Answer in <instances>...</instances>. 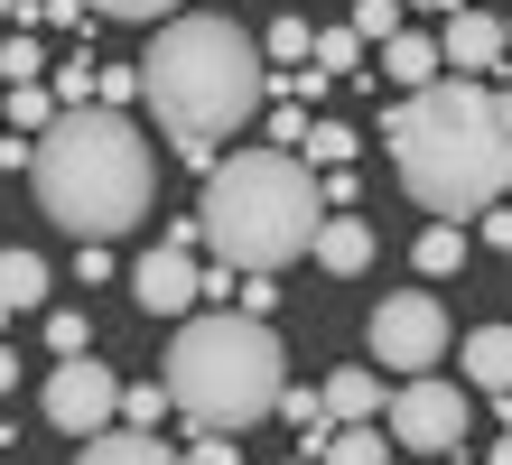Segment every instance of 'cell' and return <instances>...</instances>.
<instances>
[{"instance_id":"cell-1","label":"cell","mask_w":512,"mask_h":465,"mask_svg":"<svg viewBox=\"0 0 512 465\" xmlns=\"http://www.w3.org/2000/svg\"><path fill=\"white\" fill-rule=\"evenodd\" d=\"M391 168L429 214H475L512 196V84H485V75H438L401 93L391 112Z\"/></svg>"},{"instance_id":"cell-2","label":"cell","mask_w":512,"mask_h":465,"mask_svg":"<svg viewBox=\"0 0 512 465\" xmlns=\"http://www.w3.org/2000/svg\"><path fill=\"white\" fill-rule=\"evenodd\" d=\"M140 93H149V112H159V131L177 140V159L215 168V149L270 103V66H261V47L233 19L177 10L159 38H149V56H140Z\"/></svg>"},{"instance_id":"cell-3","label":"cell","mask_w":512,"mask_h":465,"mask_svg":"<svg viewBox=\"0 0 512 465\" xmlns=\"http://www.w3.org/2000/svg\"><path fill=\"white\" fill-rule=\"evenodd\" d=\"M28 177L47 224H66L75 242H112L149 214V140L112 103H66L28 149Z\"/></svg>"},{"instance_id":"cell-4","label":"cell","mask_w":512,"mask_h":465,"mask_svg":"<svg viewBox=\"0 0 512 465\" xmlns=\"http://www.w3.org/2000/svg\"><path fill=\"white\" fill-rule=\"evenodd\" d=\"M317 214H326V196H317V168L298 149H233V159L205 168V196H196V224L215 242V261H233V270L298 261Z\"/></svg>"},{"instance_id":"cell-5","label":"cell","mask_w":512,"mask_h":465,"mask_svg":"<svg viewBox=\"0 0 512 465\" xmlns=\"http://www.w3.org/2000/svg\"><path fill=\"white\" fill-rule=\"evenodd\" d=\"M168 410L196 428H252L280 410V335L252 307H205L168 345Z\"/></svg>"},{"instance_id":"cell-6","label":"cell","mask_w":512,"mask_h":465,"mask_svg":"<svg viewBox=\"0 0 512 465\" xmlns=\"http://www.w3.org/2000/svg\"><path fill=\"white\" fill-rule=\"evenodd\" d=\"M475 428V400L466 382H438V372H401V400H391V447H419V456H457Z\"/></svg>"},{"instance_id":"cell-7","label":"cell","mask_w":512,"mask_h":465,"mask_svg":"<svg viewBox=\"0 0 512 465\" xmlns=\"http://www.w3.org/2000/svg\"><path fill=\"white\" fill-rule=\"evenodd\" d=\"M373 363L382 372H429V363H447V307L429 289L382 298L373 307Z\"/></svg>"},{"instance_id":"cell-8","label":"cell","mask_w":512,"mask_h":465,"mask_svg":"<svg viewBox=\"0 0 512 465\" xmlns=\"http://www.w3.org/2000/svg\"><path fill=\"white\" fill-rule=\"evenodd\" d=\"M47 419H56V438H94L103 419H122V382H112V372L94 363V345H84V354H56Z\"/></svg>"},{"instance_id":"cell-9","label":"cell","mask_w":512,"mask_h":465,"mask_svg":"<svg viewBox=\"0 0 512 465\" xmlns=\"http://www.w3.org/2000/svg\"><path fill=\"white\" fill-rule=\"evenodd\" d=\"M131 298L149 307V317H187V307H196V261H187V242L159 233V252H140V270H131Z\"/></svg>"},{"instance_id":"cell-10","label":"cell","mask_w":512,"mask_h":465,"mask_svg":"<svg viewBox=\"0 0 512 465\" xmlns=\"http://www.w3.org/2000/svg\"><path fill=\"white\" fill-rule=\"evenodd\" d=\"M438 56H447V66H457V75H494L503 66V19H485V10H447V38H438Z\"/></svg>"},{"instance_id":"cell-11","label":"cell","mask_w":512,"mask_h":465,"mask_svg":"<svg viewBox=\"0 0 512 465\" xmlns=\"http://www.w3.org/2000/svg\"><path fill=\"white\" fill-rule=\"evenodd\" d=\"M308 252H317V270H336V279H354L373 261V224L354 205H336V214H317V233H308Z\"/></svg>"},{"instance_id":"cell-12","label":"cell","mask_w":512,"mask_h":465,"mask_svg":"<svg viewBox=\"0 0 512 465\" xmlns=\"http://www.w3.org/2000/svg\"><path fill=\"white\" fill-rule=\"evenodd\" d=\"M84 465H168V438L159 428H140V419H103L94 438H75Z\"/></svg>"},{"instance_id":"cell-13","label":"cell","mask_w":512,"mask_h":465,"mask_svg":"<svg viewBox=\"0 0 512 465\" xmlns=\"http://www.w3.org/2000/svg\"><path fill=\"white\" fill-rule=\"evenodd\" d=\"M457 372H466V391H512V326H485V335H466V354H457Z\"/></svg>"},{"instance_id":"cell-14","label":"cell","mask_w":512,"mask_h":465,"mask_svg":"<svg viewBox=\"0 0 512 465\" xmlns=\"http://www.w3.org/2000/svg\"><path fill=\"white\" fill-rule=\"evenodd\" d=\"M382 75L401 84V93H419V84H438V75H447V56H438L429 38H410V28H401V38H382Z\"/></svg>"},{"instance_id":"cell-15","label":"cell","mask_w":512,"mask_h":465,"mask_svg":"<svg viewBox=\"0 0 512 465\" xmlns=\"http://www.w3.org/2000/svg\"><path fill=\"white\" fill-rule=\"evenodd\" d=\"M317 400H326V419H382V372L345 363V372H336V382H326Z\"/></svg>"},{"instance_id":"cell-16","label":"cell","mask_w":512,"mask_h":465,"mask_svg":"<svg viewBox=\"0 0 512 465\" xmlns=\"http://www.w3.org/2000/svg\"><path fill=\"white\" fill-rule=\"evenodd\" d=\"M10 307H47V261L38 252H0V317Z\"/></svg>"},{"instance_id":"cell-17","label":"cell","mask_w":512,"mask_h":465,"mask_svg":"<svg viewBox=\"0 0 512 465\" xmlns=\"http://www.w3.org/2000/svg\"><path fill=\"white\" fill-rule=\"evenodd\" d=\"M382 419H336V428H326V447L317 456H336V465H382Z\"/></svg>"},{"instance_id":"cell-18","label":"cell","mask_w":512,"mask_h":465,"mask_svg":"<svg viewBox=\"0 0 512 465\" xmlns=\"http://www.w3.org/2000/svg\"><path fill=\"white\" fill-rule=\"evenodd\" d=\"M419 279H447V270H466V233H457V214H438L429 233H419Z\"/></svg>"},{"instance_id":"cell-19","label":"cell","mask_w":512,"mask_h":465,"mask_svg":"<svg viewBox=\"0 0 512 465\" xmlns=\"http://www.w3.org/2000/svg\"><path fill=\"white\" fill-rule=\"evenodd\" d=\"M354 149H364V140H354L345 121H308V131H298V159H308V168H345Z\"/></svg>"},{"instance_id":"cell-20","label":"cell","mask_w":512,"mask_h":465,"mask_svg":"<svg viewBox=\"0 0 512 465\" xmlns=\"http://www.w3.org/2000/svg\"><path fill=\"white\" fill-rule=\"evenodd\" d=\"M0 93H10V131H47V121L66 112V103H56V84H38V75H28V84H0Z\"/></svg>"},{"instance_id":"cell-21","label":"cell","mask_w":512,"mask_h":465,"mask_svg":"<svg viewBox=\"0 0 512 465\" xmlns=\"http://www.w3.org/2000/svg\"><path fill=\"white\" fill-rule=\"evenodd\" d=\"M280 410H289V428H298V456H317V447H326V428H336V419H326V400L280 382Z\"/></svg>"},{"instance_id":"cell-22","label":"cell","mask_w":512,"mask_h":465,"mask_svg":"<svg viewBox=\"0 0 512 465\" xmlns=\"http://www.w3.org/2000/svg\"><path fill=\"white\" fill-rule=\"evenodd\" d=\"M308 47H317V38H308V19H270L261 66H280V75H289V66H308Z\"/></svg>"},{"instance_id":"cell-23","label":"cell","mask_w":512,"mask_h":465,"mask_svg":"<svg viewBox=\"0 0 512 465\" xmlns=\"http://www.w3.org/2000/svg\"><path fill=\"white\" fill-rule=\"evenodd\" d=\"M308 66H326V75H354V66H364V38H354V28H326V38L308 47Z\"/></svg>"},{"instance_id":"cell-24","label":"cell","mask_w":512,"mask_h":465,"mask_svg":"<svg viewBox=\"0 0 512 465\" xmlns=\"http://www.w3.org/2000/svg\"><path fill=\"white\" fill-rule=\"evenodd\" d=\"M94 345V317L84 307H47V354H84Z\"/></svg>"},{"instance_id":"cell-25","label":"cell","mask_w":512,"mask_h":465,"mask_svg":"<svg viewBox=\"0 0 512 465\" xmlns=\"http://www.w3.org/2000/svg\"><path fill=\"white\" fill-rule=\"evenodd\" d=\"M28 75H47V47L28 38V28H10V47H0V84H28Z\"/></svg>"},{"instance_id":"cell-26","label":"cell","mask_w":512,"mask_h":465,"mask_svg":"<svg viewBox=\"0 0 512 465\" xmlns=\"http://www.w3.org/2000/svg\"><path fill=\"white\" fill-rule=\"evenodd\" d=\"M354 38H401V0H354Z\"/></svg>"},{"instance_id":"cell-27","label":"cell","mask_w":512,"mask_h":465,"mask_svg":"<svg viewBox=\"0 0 512 465\" xmlns=\"http://www.w3.org/2000/svg\"><path fill=\"white\" fill-rule=\"evenodd\" d=\"M94 19H131V28H159V19H177V0H94Z\"/></svg>"},{"instance_id":"cell-28","label":"cell","mask_w":512,"mask_h":465,"mask_svg":"<svg viewBox=\"0 0 512 465\" xmlns=\"http://www.w3.org/2000/svg\"><path fill=\"white\" fill-rule=\"evenodd\" d=\"M159 410H168V382H122V419L159 428Z\"/></svg>"},{"instance_id":"cell-29","label":"cell","mask_w":512,"mask_h":465,"mask_svg":"<svg viewBox=\"0 0 512 465\" xmlns=\"http://www.w3.org/2000/svg\"><path fill=\"white\" fill-rule=\"evenodd\" d=\"M131 93H140V66H94V103H112V112H122Z\"/></svg>"},{"instance_id":"cell-30","label":"cell","mask_w":512,"mask_h":465,"mask_svg":"<svg viewBox=\"0 0 512 465\" xmlns=\"http://www.w3.org/2000/svg\"><path fill=\"white\" fill-rule=\"evenodd\" d=\"M56 103H94V56H66L56 66Z\"/></svg>"},{"instance_id":"cell-31","label":"cell","mask_w":512,"mask_h":465,"mask_svg":"<svg viewBox=\"0 0 512 465\" xmlns=\"http://www.w3.org/2000/svg\"><path fill=\"white\" fill-rule=\"evenodd\" d=\"M38 19H47V28H75V38H84V28H94V0H38Z\"/></svg>"},{"instance_id":"cell-32","label":"cell","mask_w":512,"mask_h":465,"mask_svg":"<svg viewBox=\"0 0 512 465\" xmlns=\"http://www.w3.org/2000/svg\"><path fill=\"white\" fill-rule=\"evenodd\" d=\"M317 196H326V214H336V205H354V196H364V186H354V159H345V168H317Z\"/></svg>"},{"instance_id":"cell-33","label":"cell","mask_w":512,"mask_h":465,"mask_svg":"<svg viewBox=\"0 0 512 465\" xmlns=\"http://www.w3.org/2000/svg\"><path fill=\"white\" fill-rule=\"evenodd\" d=\"M187 456H196V465H233V456H243V438H224V428H205V438H187Z\"/></svg>"},{"instance_id":"cell-34","label":"cell","mask_w":512,"mask_h":465,"mask_svg":"<svg viewBox=\"0 0 512 465\" xmlns=\"http://www.w3.org/2000/svg\"><path fill=\"white\" fill-rule=\"evenodd\" d=\"M233 298H243L252 317H270V307H280V289H270V270H252V279H243V289H233Z\"/></svg>"},{"instance_id":"cell-35","label":"cell","mask_w":512,"mask_h":465,"mask_svg":"<svg viewBox=\"0 0 512 465\" xmlns=\"http://www.w3.org/2000/svg\"><path fill=\"white\" fill-rule=\"evenodd\" d=\"M475 214H485V242H494V252H512V214H503V196H494V205H475Z\"/></svg>"},{"instance_id":"cell-36","label":"cell","mask_w":512,"mask_h":465,"mask_svg":"<svg viewBox=\"0 0 512 465\" xmlns=\"http://www.w3.org/2000/svg\"><path fill=\"white\" fill-rule=\"evenodd\" d=\"M0 19H10V28H19V19H38V0H0Z\"/></svg>"},{"instance_id":"cell-37","label":"cell","mask_w":512,"mask_h":465,"mask_svg":"<svg viewBox=\"0 0 512 465\" xmlns=\"http://www.w3.org/2000/svg\"><path fill=\"white\" fill-rule=\"evenodd\" d=\"M10 382H19V354H10V345H0V391H10Z\"/></svg>"},{"instance_id":"cell-38","label":"cell","mask_w":512,"mask_h":465,"mask_svg":"<svg viewBox=\"0 0 512 465\" xmlns=\"http://www.w3.org/2000/svg\"><path fill=\"white\" fill-rule=\"evenodd\" d=\"M401 10H457V0H401Z\"/></svg>"},{"instance_id":"cell-39","label":"cell","mask_w":512,"mask_h":465,"mask_svg":"<svg viewBox=\"0 0 512 465\" xmlns=\"http://www.w3.org/2000/svg\"><path fill=\"white\" fill-rule=\"evenodd\" d=\"M494 400H503V428H512V391H494Z\"/></svg>"},{"instance_id":"cell-40","label":"cell","mask_w":512,"mask_h":465,"mask_svg":"<svg viewBox=\"0 0 512 465\" xmlns=\"http://www.w3.org/2000/svg\"><path fill=\"white\" fill-rule=\"evenodd\" d=\"M503 47H512V19H503Z\"/></svg>"},{"instance_id":"cell-41","label":"cell","mask_w":512,"mask_h":465,"mask_svg":"<svg viewBox=\"0 0 512 465\" xmlns=\"http://www.w3.org/2000/svg\"><path fill=\"white\" fill-rule=\"evenodd\" d=\"M0 447H10V428H0Z\"/></svg>"}]
</instances>
